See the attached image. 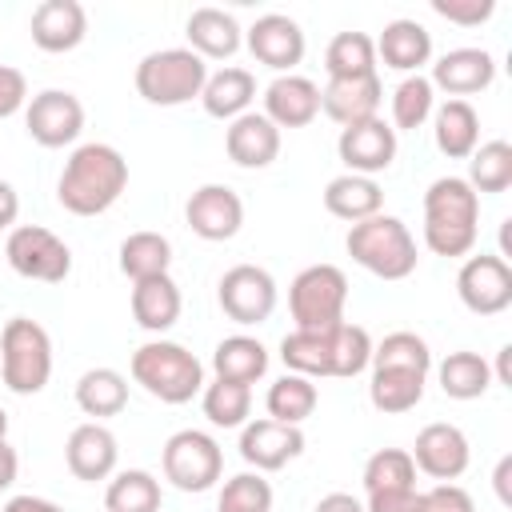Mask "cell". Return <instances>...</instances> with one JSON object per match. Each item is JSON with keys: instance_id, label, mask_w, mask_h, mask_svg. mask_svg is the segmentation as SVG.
Wrapping results in <instances>:
<instances>
[{"instance_id": "cell-50", "label": "cell", "mask_w": 512, "mask_h": 512, "mask_svg": "<svg viewBox=\"0 0 512 512\" xmlns=\"http://www.w3.org/2000/svg\"><path fill=\"white\" fill-rule=\"evenodd\" d=\"M312 512H364V504L356 496H348V492H328V496L316 500Z\"/></svg>"}, {"instance_id": "cell-21", "label": "cell", "mask_w": 512, "mask_h": 512, "mask_svg": "<svg viewBox=\"0 0 512 512\" xmlns=\"http://www.w3.org/2000/svg\"><path fill=\"white\" fill-rule=\"evenodd\" d=\"M224 152L232 164L240 168H268L280 156V128L264 116V112H244L236 120H228L224 132Z\"/></svg>"}, {"instance_id": "cell-48", "label": "cell", "mask_w": 512, "mask_h": 512, "mask_svg": "<svg viewBox=\"0 0 512 512\" xmlns=\"http://www.w3.org/2000/svg\"><path fill=\"white\" fill-rule=\"evenodd\" d=\"M24 104H28V80H24V72L12 68V64H0V120L4 116H16Z\"/></svg>"}, {"instance_id": "cell-28", "label": "cell", "mask_w": 512, "mask_h": 512, "mask_svg": "<svg viewBox=\"0 0 512 512\" xmlns=\"http://www.w3.org/2000/svg\"><path fill=\"white\" fill-rule=\"evenodd\" d=\"M384 204V192L372 176H356V172H340L324 184V208L336 216V220H348V224H360L368 216H376Z\"/></svg>"}, {"instance_id": "cell-18", "label": "cell", "mask_w": 512, "mask_h": 512, "mask_svg": "<svg viewBox=\"0 0 512 512\" xmlns=\"http://www.w3.org/2000/svg\"><path fill=\"white\" fill-rule=\"evenodd\" d=\"M116 456H120L116 436H112L100 420L76 424V428H72V436H68V444H64L68 472H72L76 480H88V484L108 480V476L116 472Z\"/></svg>"}, {"instance_id": "cell-7", "label": "cell", "mask_w": 512, "mask_h": 512, "mask_svg": "<svg viewBox=\"0 0 512 512\" xmlns=\"http://www.w3.org/2000/svg\"><path fill=\"white\" fill-rule=\"evenodd\" d=\"M348 304V276L336 264H308L288 284V308L296 332H328L344 320Z\"/></svg>"}, {"instance_id": "cell-11", "label": "cell", "mask_w": 512, "mask_h": 512, "mask_svg": "<svg viewBox=\"0 0 512 512\" xmlns=\"http://www.w3.org/2000/svg\"><path fill=\"white\" fill-rule=\"evenodd\" d=\"M456 292H460V304L468 312L500 316L512 304V264L504 256H492V252L468 256L456 272Z\"/></svg>"}, {"instance_id": "cell-55", "label": "cell", "mask_w": 512, "mask_h": 512, "mask_svg": "<svg viewBox=\"0 0 512 512\" xmlns=\"http://www.w3.org/2000/svg\"><path fill=\"white\" fill-rule=\"evenodd\" d=\"M508 356H512V344L500 348V360H496V380L500 384H512V372H508Z\"/></svg>"}, {"instance_id": "cell-2", "label": "cell", "mask_w": 512, "mask_h": 512, "mask_svg": "<svg viewBox=\"0 0 512 512\" xmlns=\"http://www.w3.org/2000/svg\"><path fill=\"white\" fill-rule=\"evenodd\" d=\"M480 236V196L464 176H440L424 192V244L436 256H468Z\"/></svg>"}, {"instance_id": "cell-20", "label": "cell", "mask_w": 512, "mask_h": 512, "mask_svg": "<svg viewBox=\"0 0 512 512\" xmlns=\"http://www.w3.org/2000/svg\"><path fill=\"white\" fill-rule=\"evenodd\" d=\"M384 100V84L380 76H352V80H328L320 88V112L328 120H336L340 128H352L360 120H372L380 112Z\"/></svg>"}, {"instance_id": "cell-23", "label": "cell", "mask_w": 512, "mask_h": 512, "mask_svg": "<svg viewBox=\"0 0 512 512\" xmlns=\"http://www.w3.org/2000/svg\"><path fill=\"white\" fill-rule=\"evenodd\" d=\"M264 116L276 128H304L320 116V88L308 76L284 72L264 88Z\"/></svg>"}, {"instance_id": "cell-12", "label": "cell", "mask_w": 512, "mask_h": 512, "mask_svg": "<svg viewBox=\"0 0 512 512\" xmlns=\"http://www.w3.org/2000/svg\"><path fill=\"white\" fill-rule=\"evenodd\" d=\"M24 128L40 148H64L84 128V104L68 88H44L24 104Z\"/></svg>"}, {"instance_id": "cell-3", "label": "cell", "mask_w": 512, "mask_h": 512, "mask_svg": "<svg viewBox=\"0 0 512 512\" xmlns=\"http://www.w3.org/2000/svg\"><path fill=\"white\" fill-rule=\"evenodd\" d=\"M344 248L364 272H372L380 280H404L416 272V260H420L416 236L408 232V224L400 216H388V212H376V216L352 224L344 236Z\"/></svg>"}, {"instance_id": "cell-19", "label": "cell", "mask_w": 512, "mask_h": 512, "mask_svg": "<svg viewBox=\"0 0 512 512\" xmlns=\"http://www.w3.org/2000/svg\"><path fill=\"white\" fill-rule=\"evenodd\" d=\"M432 88L448 92L452 100H464L472 92H484L496 80V60L484 48H452L432 64Z\"/></svg>"}, {"instance_id": "cell-9", "label": "cell", "mask_w": 512, "mask_h": 512, "mask_svg": "<svg viewBox=\"0 0 512 512\" xmlns=\"http://www.w3.org/2000/svg\"><path fill=\"white\" fill-rule=\"evenodd\" d=\"M4 256H8L16 276L40 280V284H60L72 272V248L56 232H48L40 224L12 228L8 240H4Z\"/></svg>"}, {"instance_id": "cell-36", "label": "cell", "mask_w": 512, "mask_h": 512, "mask_svg": "<svg viewBox=\"0 0 512 512\" xmlns=\"http://www.w3.org/2000/svg\"><path fill=\"white\" fill-rule=\"evenodd\" d=\"M332 332V328H328ZM328 332H288L280 340V360L296 376H332V340Z\"/></svg>"}, {"instance_id": "cell-37", "label": "cell", "mask_w": 512, "mask_h": 512, "mask_svg": "<svg viewBox=\"0 0 512 512\" xmlns=\"http://www.w3.org/2000/svg\"><path fill=\"white\" fill-rule=\"evenodd\" d=\"M316 400H320V392H316V384H312L308 376L284 372V376H280V380L268 388L264 408H268V420H280V424H300V420H308V416L316 412Z\"/></svg>"}, {"instance_id": "cell-54", "label": "cell", "mask_w": 512, "mask_h": 512, "mask_svg": "<svg viewBox=\"0 0 512 512\" xmlns=\"http://www.w3.org/2000/svg\"><path fill=\"white\" fill-rule=\"evenodd\" d=\"M508 472H512V456H504L500 460V468H496V492H500V500L508 504L512 496H508Z\"/></svg>"}, {"instance_id": "cell-39", "label": "cell", "mask_w": 512, "mask_h": 512, "mask_svg": "<svg viewBox=\"0 0 512 512\" xmlns=\"http://www.w3.org/2000/svg\"><path fill=\"white\" fill-rule=\"evenodd\" d=\"M472 192H508L512 188V144L508 140H488L476 144V152L468 156V176Z\"/></svg>"}, {"instance_id": "cell-52", "label": "cell", "mask_w": 512, "mask_h": 512, "mask_svg": "<svg viewBox=\"0 0 512 512\" xmlns=\"http://www.w3.org/2000/svg\"><path fill=\"white\" fill-rule=\"evenodd\" d=\"M0 512H64V508L52 504V500H44V496H12Z\"/></svg>"}, {"instance_id": "cell-27", "label": "cell", "mask_w": 512, "mask_h": 512, "mask_svg": "<svg viewBox=\"0 0 512 512\" xmlns=\"http://www.w3.org/2000/svg\"><path fill=\"white\" fill-rule=\"evenodd\" d=\"M432 136H436V148L448 156V160H468L480 144V116L468 100H444L436 112H432Z\"/></svg>"}, {"instance_id": "cell-22", "label": "cell", "mask_w": 512, "mask_h": 512, "mask_svg": "<svg viewBox=\"0 0 512 512\" xmlns=\"http://www.w3.org/2000/svg\"><path fill=\"white\" fill-rule=\"evenodd\" d=\"M88 36V12L80 0H44L32 12V44L40 52H72Z\"/></svg>"}, {"instance_id": "cell-34", "label": "cell", "mask_w": 512, "mask_h": 512, "mask_svg": "<svg viewBox=\"0 0 512 512\" xmlns=\"http://www.w3.org/2000/svg\"><path fill=\"white\" fill-rule=\"evenodd\" d=\"M172 264V244L168 236L160 232H132L120 240V272L136 284V280H148V276H164Z\"/></svg>"}, {"instance_id": "cell-32", "label": "cell", "mask_w": 512, "mask_h": 512, "mask_svg": "<svg viewBox=\"0 0 512 512\" xmlns=\"http://www.w3.org/2000/svg\"><path fill=\"white\" fill-rule=\"evenodd\" d=\"M76 404L84 416H96V420L120 416L128 404V380L116 368H88L76 380Z\"/></svg>"}, {"instance_id": "cell-53", "label": "cell", "mask_w": 512, "mask_h": 512, "mask_svg": "<svg viewBox=\"0 0 512 512\" xmlns=\"http://www.w3.org/2000/svg\"><path fill=\"white\" fill-rule=\"evenodd\" d=\"M16 468H20V456H16V448H12L8 440H0V492H4V488H12V480H16Z\"/></svg>"}, {"instance_id": "cell-24", "label": "cell", "mask_w": 512, "mask_h": 512, "mask_svg": "<svg viewBox=\"0 0 512 512\" xmlns=\"http://www.w3.org/2000/svg\"><path fill=\"white\" fill-rule=\"evenodd\" d=\"M372 44H376V56H380L388 68L408 72V76L420 72V68L432 60V32H428L420 20H408V16L388 20L384 32H380Z\"/></svg>"}, {"instance_id": "cell-31", "label": "cell", "mask_w": 512, "mask_h": 512, "mask_svg": "<svg viewBox=\"0 0 512 512\" xmlns=\"http://www.w3.org/2000/svg\"><path fill=\"white\" fill-rule=\"evenodd\" d=\"M436 376H440L444 396H452V400H476V396H484L488 384H492V364H488L480 352L460 348V352H448V356L440 360Z\"/></svg>"}, {"instance_id": "cell-40", "label": "cell", "mask_w": 512, "mask_h": 512, "mask_svg": "<svg viewBox=\"0 0 512 512\" xmlns=\"http://www.w3.org/2000/svg\"><path fill=\"white\" fill-rule=\"evenodd\" d=\"M364 492H416V464L404 448H380L364 464Z\"/></svg>"}, {"instance_id": "cell-14", "label": "cell", "mask_w": 512, "mask_h": 512, "mask_svg": "<svg viewBox=\"0 0 512 512\" xmlns=\"http://www.w3.org/2000/svg\"><path fill=\"white\" fill-rule=\"evenodd\" d=\"M336 152L340 160L348 164V172L356 176H376L384 168H392L396 160V128L380 116L372 120H360L352 128H340V140H336Z\"/></svg>"}, {"instance_id": "cell-4", "label": "cell", "mask_w": 512, "mask_h": 512, "mask_svg": "<svg viewBox=\"0 0 512 512\" xmlns=\"http://www.w3.org/2000/svg\"><path fill=\"white\" fill-rule=\"evenodd\" d=\"M132 380L160 404H188L204 392V364L176 340H148L132 352Z\"/></svg>"}, {"instance_id": "cell-49", "label": "cell", "mask_w": 512, "mask_h": 512, "mask_svg": "<svg viewBox=\"0 0 512 512\" xmlns=\"http://www.w3.org/2000/svg\"><path fill=\"white\" fill-rule=\"evenodd\" d=\"M416 500L420 492H376L368 496L364 512H416Z\"/></svg>"}, {"instance_id": "cell-33", "label": "cell", "mask_w": 512, "mask_h": 512, "mask_svg": "<svg viewBox=\"0 0 512 512\" xmlns=\"http://www.w3.org/2000/svg\"><path fill=\"white\" fill-rule=\"evenodd\" d=\"M324 72L328 80H352L376 72V44L368 32H336L324 48Z\"/></svg>"}, {"instance_id": "cell-46", "label": "cell", "mask_w": 512, "mask_h": 512, "mask_svg": "<svg viewBox=\"0 0 512 512\" xmlns=\"http://www.w3.org/2000/svg\"><path fill=\"white\" fill-rule=\"evenodd\" d=\"M432 12L444 16L448 24L460 28H476L496 12V0H432Z\"/></svg>"}, {"instance_id": "cell-6", "label": "cell", "mask_w": 512, "mask_h": 512, "mask_svg": "<svg viewBox=\"0 0 512 512\" xmlns=\"http://www.w3.org/2000/svg\"><path fill=\"white\" fill-rule=\"evenodd\" d=\"M204 80H208V60H200L192 48H160L136 64V92L156 108H176L196 100L204 92Z\"/></svg>"}, {"instance_id": "cell-15", "label": "cell", "mask_w": 512, "mask_h": 512, "mask_svg": "<svg viewBox=\"0 0 512 512\" xmlns=\"http://www.w3.org/2000/svg\"><path fill=\"white\" fill-rule=\"evenodd\" d=\"M184 220L200 240H232L244 224V200L228 184H200L184 204Z\"/></svg>"}, {"instance_id": "cell-43", "label": "cell", "mask_w": 512, "mask_h": 512, "mask_svg": "<svg viewBox=\"0 0 512 512\" xmlns=\"http://www.w3.org/2000/svg\"><path fill=\"white\" fill-rule=\"evenodd\" d=\"M200 404L216 428H240L252 412V388L236 384V380H212V384H204Z\"/></svg>"}, {"instance_id": "cell-17", "label": "cell", "mask_w": 512, "mask_h": 512, "mask_svg": "<svg viewBox=\"0 0 512 512\" xmlns=\"http://www.w3.org/2000/svg\"><path fill=\"white\" fill-rule=\"evenodd\" d=\"M304 452V432L300 424H280V420H252L240 432V456L256 468V472H276L288 460H296Z\"/></svg>"}, {"instance_id": "cell-41", "label": "cell", "mask_w": 512, "mask_h": 512, "mask_svg": "<svg viewBox=\"0 0 512 512\" xmlns=\"http://www.w3.org/2000/svg\"><path fill=\"white\" fill-rule=\"evenodd\" d=\"M432 112H436V88H432V80L420 76V72L404 76L396 84V92H392V128L396 132H416Z\"/></svg>"}, {"instance_id": "cell-38", "label": "cell", "mask_w": 512, "mask_h": 512, "mask_svg": "<svg viewBox=\"0 0 512 512\" xmlns=\"http://www.w3.org/2000/svg\"><path fill=\"white\" fill-rule=\"evenodd\" d=\"M104 508L108 512H160V480L144 468H124L108 480Z\"/></svg>"}, {"instance_id": "cell-29", "label": "cell", "mask_w": 512, "mask_h": 512, "mask_svg": "<svg viewBox=\"0 0 512 512\" xmlns=\"http://www.w3.org/2000/svg\"><path fill=\"white\" fill-rule=\"evenodd\" d=\"M256 100V76L248 68H220L204 80V92H200V104L208 116L216 120H236L248 112V104Z\"/></svg>"}, {"instance_id": "cell-10", "label": "cell", "mask_w": 512, "mask_h": 512, "mask_svg": "<svg viewBox=\"0 0 512 512\" xmlns=\"http://www.w3.org/2000/svg\"><path fill=\"white\" fill-rule=\"evenodd\" d=\"M216 300H220L228 320H236L244 328L248 324H264L272 316V308H276V280L260 264H236V268H228L220 276Z\"/></svg>"}, {"instance_id": "cell-16", "label": "cell", "mask_w": 512, "mask_h": 512, "mask_svg": "<svg viewBox=\"0 0 512 512\" xmlns=\"http://www.w3.org/2000/svg\"><path fill=\"white\" fill-rule=\"evenodd\" d=\"M244 44L248 52L268 64L272 72H292L300 60H304V32L292 16L284 12H268V16H256V24L244 32Z\"/></svg>"}, {"instance_id": "cell-1", "label": "cell", "mask_w": 512, "mask_h": 512, "mask_svg": "<svg viewBox=\"0 0 512 512\" xmlns=\"http://www.w3.org/2000/svg\"><path fill=\"white\" fill-rule=\"evenodd\" d=\"M124 188H128V160L112 144L92 140L64 160V172L56 180V200L72 216H100L120 200Z\"/></svg>"}, {"instance_id": "cell-47", "label": "cell", "mask_w": 512, "mask_h": 512, "mask_svg": "<svg viewBox=\"0 0 512 512\" xmlns=\"http://www.w3.org/2000/svg\"><path fill=\"white\" fill-rule=\"evenodd\" d=\"M416 512H476V504L460 484H432L420 492Z\"/></svg>"}, {"instance_id": "cell-35", "label": "cell", "mask_w": 512, "mask_h": 512, "mask_svg": "<svg viewBox=\"0 0 512 512\" xmlns=\"http://www.w3.org/2000/svg\"><path fill=\"white\" fill-rule=\"evenodd\" d=\"M424 380L420 372H400V368H372L368 400L376 412H412L424 400Z\"/></svg>"}, {"instance_id": "cell-44", "label": "cell", "mask_w": 512, "mask_h": 512, "mask_svg": "<svg viewBox=\"0 0 512 512\" xmlns=\"http://www.w3.org/2000/svg\"><path fill=\"white\" fill-rule=\"evenodd\" d=\"M328 340H332V376H356V372L368 368V360H372V336L360 324L340 320L328 332Z\"/></svg>"}, {"instance_id": "cell-5", "label": "cell", "mask_w": 512, "mask_h": 512, "mask_svg": "<svg viewBox=\"0 0 512 512\" xmlns=\"http://www.w3.org/2000/svg\"><path fill=\"white\" fill-rule=\"evenodd\" d=\"M0 380L16 396H36L52 380V336L28 320L12 316L0 332Z\"/></svg>"}, {"instance_id": "cell-30", "label": "cell", "mask_w": 512, "mask_h": 512, "mask_svg": "<svg viewBox=\"0 0 512 512\" xmlns=\"http://www.w3.org/2000/svg\"><path fill=\"white\" fill-rule=\"evenodd\" d=\"M212 372L216 380H236V384H256L264 372H268V348L256 340V336H224L212 352Z\"/></svg>"}, {"instance_id": "cell-13", "label": "cell", "mask_w": 512, "mask_h": 512, "mask_svg": "<svg viewBox=\"0 0 512 512\" xmlns=\"http://www.w3.org/2000/svg\"><path fill=\"white\" fill-rule=\"evenodd\" d=\"M412 464L416 472L440 480V484H452L456 476L468 472V460H472V448H468V436L456 428V424H424L416 432V444H412Z\"/></svg>"}, {"instance_id": "cell-56", "label": "cell", "mask_w": 512, "mask_h": 512, "mask_svg": "<svg viewBox=\"0 0 512 512\" xmlns=\"http://www.w3.org/2000/svg\"><path fill=\"white\" fill-rule=\"evenodd\" d=\"M4 436H8V412L0 408V440H4Z\"/></svg>"}, {"instance_id": "cell-25", "label": "cell", "mask_w": 512, "mask_h": 512, "mask_svg": "<svg viewBox=\"0 0 512 512\" xmlns=\"http://www.w3.org/2000/svg\"><path fill=\"white\" fill-rule=\"evenodd\" d=\"M184 36H188V48L200 60H228L244 44V32H240L236 16L224 12V8H196L184 24Z\"/></svg>"}, {"instance_id": "cell-8", "label": "cell", "mask_w": 512, "mask_h": 512, "mask_svg": "<svg viewBox=\"0 0 512 512\" xmlns=\"http://www.w3.org/2000/svg\"><path fill=\"white\" fill-rule=\"evenodd\" d=\"M160 464H164V480L180 492H208L220 472H224V452L220 444L200 432V428H184V432H172L164 452H160Z\"/></svg>"}, {"instance_id": "cell-45", "label": "cell", "mask_w": 512, "mask_h": 512, "mask_svg": "<svg viewBox=\"0 0 512 512\" xmlns=\"http://www.w3.org/2000/svg\"><path fill=\"white\" fill-rule=\"evenodd\" d=\"M216 512H272V484L260 472H240L224 480Z\"/></svg>"}, {"instance_id": "cell-42", "label": "cell", "mask_w": 512, "mask_h": 512, "mask_svg": "<svg viewBox=\"0 0 512 512\" xmlns=\"http://www.w3.org/2000/svg\"><path fill=\"white\" fill-rule=\"evenodd\" d=\"M372 368H400V372H420L428 376L432 368V352L424 344V336L416 332H388L380 344H372Z\"/></svg>"}, {"instance_id": "cell-26", "label": "cell", "mask_w": 512, "mask_h": 512, "mask_svg": "<svg viewBox=\"0 0 512 512\" xmlns=\"http://www.w3.org/2000/svg\"><path fill=\"white\" fill-rule=\"evenodd\" d=\"M180 308H184V300L168 272L132 284V320L144 332H168L180 320Z\"/></svg>"}, {"instance_id": "cell-51", "label": "cell", "mask_w": 512, "mask_h": 512, "mask_svg": "<svg viewBox=\"0 0 512 512\" xmlns=\"http://www.w3.org/2000/svg\"><path fill=\"white\" fill-rule=\"evenodd\" d=\"M16 216H20V196L8 180H0V228H12Z\"/></svg>"}]
</instances>
